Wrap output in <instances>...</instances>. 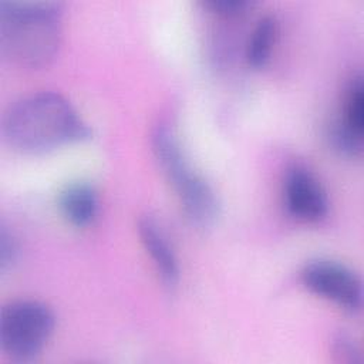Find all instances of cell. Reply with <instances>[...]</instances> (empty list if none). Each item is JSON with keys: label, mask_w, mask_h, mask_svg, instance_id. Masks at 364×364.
I'll return each mask as SVG.
<instances>
[{"label": "cell", "mask_w": 364, "mask_h": 364, "mask_svg": "<svg viewBox=\"0 0 364 364\" xmlns=\"http://www.w3.org/2000/svg\"><path fill=\"white\" fill-rule=\"evenodd\" d=\"M16 256H17L16 242L3 226L0 232V270L6 272L16 260Z\"/></svg>", "instance_id": "obj_12"}, {"label": "cell", "mask_w": 364, "mask_h": 364, "mask_svg": "<svg viewBox=\"0 0 364 364\" xmlns=\"http://www.w3.org/2000/svg\"><path fill=\"white\" fill-rule=\"evenodd\" d=\"M151 144L159 168L175 189L188 218L199 226L213 223L219 212L216 193L188 161L175 129L169 124H158Z\"/></svg>", "instance_id": "obj_3"}, {"label": "cell", "mask_w": 364, "mask_h": 364, "mask_svg": "<svg viewBox=\"0 0 364 364\" xmlns=\"http://www.w3.org/2000/svg\"><path fill=\"white\" fill-rule=\"evenodd\" d=\"M138 232L164 284L169 289L175 287L179 280V264L164 229L154 218L145 215L138 220Z\"/></svg>", "instance_id": "obj_8"}, {"label": "cell", "mask_w": 364, "mask_h": 364, "mask_svg": "<svg viewBox=\"0 0 364 364\" xmlns=\"http://www.w3.org/2000/svg\"><path fill=\"white\" fill-rule=\"evenodd\" d=\"M4 142L21 154H44L91 136L88 124L58 92L40 91L11 104L1 119Z\"/></svg>", "instance_id": "obj_1"}, {"label": "cell", "mask_w": 364, "mask_h": 364, "mask_svg": "<svg viewBox=\"0 0 364 364\" xmlns=\"http://www.w3.org/2000/svg\"><path fill=\"white\" fill-rule=\"evenodd\" d=\"M55 326L53 310L37 300L6 304L0 314V348L16 363L33 361L46 347Z\"/></svg>", "instance_id": "obj_4"}, {"label": "cell", "mask_w": 364, "mask_h": 364, "mask_svg": "<svg viewBox=\"0 0 364 364\" xmlns=\"http://www.w3.org/2000/svg\"><path fill=\"white\" fill-rule=\"evenodd\" d=\"M283 196L287 210L304 222H318L328 212V199L318 179L304 166H291L284 176Z\"/></svg>", "instance_id": "obj_6"}, {"label": "cell", "mask_w": 364, "mask_h": 364, "mask_svg": "<svg viewBox=\"0 0 364 364\" xmlns=\"http://www.w3.org/2000/svg\"><path fill=\"white\" fill-rule=\"evenodd\" d=\"M250 3L247 0H208L205 6L216 10L222 14H237L239 11L245 10Z\"/></svg>", "instance_id": "obj_13"}, {"label": "cell", "mask_w": 364, "mask_h": 364, "mask_svg": "<svg viewBox=\"0 0 364 364\" xmlns=\"http://www.w3.org/2000/svg\"><path fill=\"white\" fill-rule=\"evenodd\" d=\"M276 34L277 21L274 16L266 14L260 17L249 37L246 47V58L252 67L260 68L269 61L273 44L276 41Z\"/></svg>", "instance_id": "obj_10"}, {"label": "cell", "mask_w": 364, "mask_h": 364, "mask_svg": "<svg viewBox=\"0 0 364 364\" xmlns=\"http://www.w3.org/2000/svg\"><path fill=\"white\" fill-rule=\"evenodd\" d=\"M63 6L57 1H0V53L26 68L47 65L61 44Z\"/></svg>", "instance_id": "obj_2"}, {"label": "cell", "mask_w": 364, "mask_h": 364, "mask_svg": "<svg viewBox=\"0 0 364 364\" xmlns=\"http://www.w3.org/2000/svg\"><path fill=\"white\" fill-rule=\"evenodd\" d=\"M301 280L309 290L346 310L355 311L361 307V280L340 262L328 259L313 260L303 267Z\"/></svg>", "instance_id": "obj_5"}, {"label": "cell", "mask_w": 364, "mask_h": 364, "mask_svg": "<svg viewBox=\"0 0 364 364\" xmlns=\"http://www.w3.org/2000/svg\"><path fill=\"white\" fill-rule=\"evenodd\" d=\"M333 354L341 363H358L361 361L358 344L346 333H338L334 336L331 343Z\"/></svg>", "instance_id": "obj_11"}, {"label": "cell", "mask_w": 364, "mask_h": 364, "mask_svg": "<svg viewBox=\"0 0 364 364\" xmlns=\"http://www.w3.org/2000/svg\"><path fill=\"white\" fill-rule=\"evenodd\" d=\"M364 131V87L363 75L355 74L344 97L343 118L334 124L330 132V139L340 152L355 156L363 149Z\"/></svg>", "instance_id": "obj_7"}, {"label": "cell", "mask_w": 364, "mask_h": 364, "mask_svg": "<svg viewBox=\"0 0 364 364\" xmlns=\"http://www.w3.org/2000/svg\"><path fill=\"white\" fill-rule=\"evenodd\" d=\"M60 209L64 218L77 228L91 225L98 215V195L92 185L74 182L60 195Z\"/></svg>", "instance_id": "obj_9"}]
</instances>
